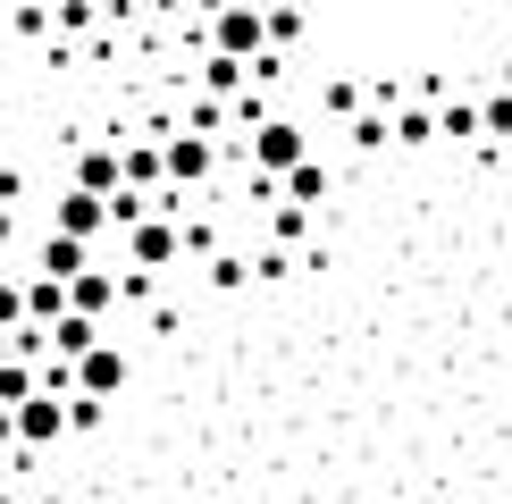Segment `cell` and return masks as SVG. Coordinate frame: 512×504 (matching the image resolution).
Here are the masks:
<instances>
[{
	"label": "cell",
	"instance_id": "cell-28",
	"mask_svg": "<svg viewBox=\"0 0 512 504\" xmlns=\"http://www.w3.org/2000/svg\"><path fill=\"white\" fill-rule=\"evenodd\" d=\"M504 93H512V59H504Z\"/></svg>",
	"mask_w": 512,
	"mask_h": 504
},
{
	"label": "cell",
	"instance_id": "cell-9",
	"mask_svg": "<svg viewBox=\"0 0 512 504\" xmlns=\"http://www.w3.org/2000/svg\"><path fill=\"white\" fill-rule=\"evenodd\" d=\"M110 303H118V278H110V269H93V261H84L76 278H68V311H93V320H101Z\"/></svg>",
	"mask_w": 512,
	"mask_h": 504
},
{
	"label": "cell",
	"instance_id": "cell-17",
	"mask_svg": "<svg viewBox=\"0 0 512 504\" xmlns=\"http://www.w3.org/2000/svg\"><path fill=\"white\" fill-rule=\"evenodd\" d=\"M479 135H496V143H512V93H496V101H479Z\"/></svg>",
	"mask_w": 512,
	"mask_h": 504
},
{
	"label": "cell",
	"instance_id": "cell-29",
	"mask_svg": "<svg viewBox=\"0 0 512 504\" xmlns=\"http://www.w3.org/2000/svg\"><path fill=\"white\" fill-rule=\"evenodd\" d=\"M294 9H311V0H294Z\"/></svg>",
	"mask_w": 512,
	"mask_h": 504
},
{
	"label": "cell",
	"instance_id": "cell-13",
	"mask_svg": "<svg viewBox=\"0 0 512 504\" xmlns=\"http://www.w3.org/2000/svg\"><path fill=\"white\" fill-rule=\"evenodd\" d=\"M59 311H68V278H34V286H26V320H34V328H51Z\"/></svg>",
	"mask_w": 512,
	"mask_h": 504
},
{
	"label": "cell",
	"instance_id": "cell-11",
	"mask_svg": "<svg viewBox=\"0 0 512 504\" xmlns=\"http://www.w3.org/2000/svg\"><path fill=\"white\" fill-rule=\"evenodd\" d=\"M76 185H84V194H118V185H126V177H118V152H110V143H93V152L76 160Z\"/></svg>",
	"mask_w": 512,
	"mask_h": 504
},
{
	"label": "cell",
	"instance_id": "cell-3",
	"mask_svg": "<svg viewBox=\"0 0 512 504\" xmlns=\"http://www.w3.org/2000/svg\"><path fill=\"white\" fill-rule=\"evenodd\" d=\"M303 152H311V135H303L294 118H261V126H252V168H261V177H277V168H294Z\"/></svg>",
	"mask_w": 512,
	"mask_h": 504
},
{
	"label": "cell",
	"instance_id": "cell-2",
	"mask_svg": "<svg viewBox=\"0 0 512 504\" xmlns=\"http://www.w3.org/2000/svg\"><path fill=\"white\" fill-rule=\"evenodd\" d=\"M17 412V446H51V437H68V395L59 387H34L26 404H9Z\"/></svg>",
	"mask_w": 512,
	"mask_h": 504
},
{
	"label": "cell",
	"instance_id": "cell-7",
	"mask_svg": "<svg viewBox=\"0 0 512 504\" xmlns=\"http://www.w3.org/2000/svg\"><path fill=\"white\" fill-rule=\"evenodd\" d=\"M51 227H59V236H84V244H93L101 227H110V210H101V194H84V185H76V194H59Z\"/></svg>",
	"mask_w": 512,
	"mask_h": 504
},
{
	"label": "cell",
	"instance_id": "cell-14",
	"mask_svg": "<svg viewBox=\"0 0 512 504\" xmlns=\"http://www.w3.org/2000/svg\"><path fill=\"white\" fill-rule=\"evenodd\" d=\"M118 177L152 194V185H160V152H152V143H135V152H118Z\"/></svg>",
	"mask_w": 512,
	"mask_h": 504
},
{
	"label": "cell",
	"instance_id": "cell-27",
	"mask_svg": "<svg viewBox=\"0 0 512 504\" xmlns=\"http://www.w3.org/2000/svg\"><path fill=\"white\" fill-rule=\"evenodd\" d=\"M9 227H17V219H9V202H0V244H9Z\"/></svg>",
	"mask_w": 512,
	"mask_h": 504
},
{
	"label": "cell",
	"instance_id": "cell-25",
	"mask_svg": "<svg viewBox=\"0 0 512 504\" xmlns=\"http://www.w3.org/2000/svg\"><path fill=\"white\" fill-rule=\"evenodd\" d=\"M17 34H51V9L42 0H17Z\"/></svg>",
	"mask_w": 512,
	"mask_h": 504
},
{
	"label": "cell",
	"instance_id": "cell-26",
	"mask_svg": "<svg viewBox=\"0 0 512 504\" xmlns=\"http://www.w3.org/2000/svg\"><path fill=\"white\" fill-rule=\"evenodd\" d=\"M9 353H17V328H0V362H9Z\"/></svg>",
	"mask_w": 512,
	"mask_h": 504
},
{
	"label": "cell",
	"instance_id": "cell-21",
	"mask_svg": "<svg viewBox=\"0 0 512 504\" xmlns=\"http://www.w3.org/2000/svg\"><path fill=\"white\" fill-rule=\"evenodd\" d=\"M17 320H26V286L0 278V328H17Z\"/></svg>",
	"mask_w": 512,
	"mask_h": 504
},
{
	"label": "cell",
	"instance_id": "cell-15",
	"mask_svg": "<svg viewBox=\"0 0 512 504\" xmlns=\"http://www.w3.org/2000/svg\"><path fill=\"white\" fill-rule=\"evenodd\" d=\"M34 387H42V378H34L26 362H17V353H9V362H0V404H26Z\"/></svg>",
	"mask_w": 512,
	"mask_h": 504
},
{
	"label": "cell",
	"instance_id": "cell-23",
	"mask_svg": "<svg viewBox=\"0 0 512 504\" xmlns=\"http://www.w3.org/2000/svg\"><path fill=\"white\" fill-rule=\"evenodd\" d=\"M353 143H361V152H378V143H395V135H387V118L370 110V118H353Z\"/></svg>",
	"mask_w": 512,
	"mask_h": 504
},
{
	"label": "cell",
	"instance_id": "cell-12",
	"mask_svg": "<svg viewBox=\"0 0 512 504\" xmlns=\"http://www.w3.org/2000/svg\"><path fill=\"white\" fill-rule=\"evenodd\" d=\"M84 261H93V252H84V236H59V227L42 236V278H76Z\"/></svg>",
	"mask_w": 512,
	"mask_h": 504
},
{
	"label": "cell",
	"instance_id": "cell-10",
	"mask_svg": "<svg viewBox=\"0 0 512 504\" xmlns=\"http://www.w3.org/2000/svg\"><path fill=\"white\" fill-rule=\"evenodd\" d=\"M277 185H286V202H303V210H311V202H328V168H319L311 152L294 160V168H277Z\"/></svg>",
	"mask_w": 512,
	"mask_h": 504
},
{
	"label": "cell",
	"instance_id": "cell-8",
	"mask_svg": "<svg viewBox=\"0 0 512 504\" xmlns=\"http://www.w3.org/2000/svg\"><path fill=\"white\" fill-rule=\"evenodd\" d=\"M93 336H101V320H93V311H59V320H51V328H42V345H51V353H59V362H76V353H84V345H93Z\"/></svg>",
	"mask_w": 512,
	"mask_h": 504
},
{
	"label": "cell",
	"instance_id": "cell-22",
	"mask_svg": "<svg viewBox=\"0 0 512 504\" xmlns=\"http://www.w3.org/2000/svg\"><path fill=\"white\" fill-rule=\"evenodd\" d=\"M51 26H68V34H84V26H93V0H59V9H51Z\"/></svg>",
	"mask_w": 512,
	"mask_h": 504
},
{
	"label": "cell",
	"instance_id": "cell-24",
	"mask_svg": "<svg viewBox=\"0 0 512 504\" xmlns=\"http://www.w3.org/2000/svg\"><path fill=\"white\" fill-rule=\"evenodd\" d=\"M93 420H101V395L76 387V395H68V429H93Z\"/></svg>",
	"mask_w": 512,
	"mask_h": 504
},
{
	"label": "cell",
	"instance_id": "cell-18",
	"mask_svg": "<svg viewBox=\"0 0 512 504\" xmlns=\"http://www.w3.org/2000/svg\"><path fill=\"white\" fill-rule=\"evenodd\" d=\"M261 26H269V42H294V34H303V9L277 0V9H261Z\"/></svg>",
	"mask_w": 512,
	"mask_h": 504
},
{
	"label": "cell",
	"instance_id": "cell-1",
	"mask_svg": "<svg viewBox=\"0 0 512 504\" xmlns=\"http://www.w3.org/2000/svg\"><path fill=\"white\" fill-rule=\"evenodd\" d=\"M210 51H227V59H252V51H269V26H261V9H252V0H219V17H210Z\"/></svg>",
	"mask_w": 512,
	"mask_h": 504
},
{
	"label": "cell",
	"instance_id": "cell-6",
	"mask_svg": "<svg viewBox=\"0 0 512 504\" xmlns=\"http://www.w3.org/2000/svg\"><path fill=\"white\" fill-rule=\"evenodd\" d=\"M160 177L168 185H202L210 177V135H168L160 143Z\"/></svg>",
	"mask_w": 512,
	"mask_h": 504
},
{
	"label": "cell",
	"instance_id": "cell-19",
	"mask_svg": "<svg viewBox=\"0 0 512 504\" xmlns=\"http://www.w3.org/2000/svg\"><path fill=\"white\" fill-rule=\"evenodd\" d=\"M244 84V59H227V51H210V93H236Z\"/></svg>",
	"mask_w": 512,
	"mask_h": 504
},
{
	"label": "cell",
	"instance_id": "cell-5",
	"mask_svg": "<svg viewBox=\"0 0 512 504\" xmlns=\"http://www.w3.org/2000/svg\"><path fill=\"white\" fill-rule=\"evenodd\" d=\"M126 244H135V269H168L185 252V227H168V219H152V210H143L135 227H126Z\"/></svg>",
	"mask_w": 512,
	"mask_h": 504
},
{
	"label": "cell",
	"instance_id": "cell-20",
	"mask_svg": "<svg viewBox=\"0 0 512 504\" xmlns=\"http://www.w3.org/2000/svg\"><path fill=\"white\" fill-rule=\"evenodd\" d=\"M269 227H277V244H294V236H303V202H277Z\"/></svg>",
	"mask_w": 512,
	"mask_h": 504
},
{
	"label": "cell",
	"instance_id": "cell-4",
	"mask_svg": "<svg viewBox=\"0 0 512 504\" xmlns=\"http://www.w3.org/2000/svg\"><path fill=\"white\" fill-rule=\"evenodd\" d=\"M68 378H76L84 395H101V404H110V395L126 387V353H118V345H101V336H93V345H84L76 362H68Z\"/></svg>",
	"mask_w": 512,
	"mask_h": 504
},
{
	"label": "cell",
	"instance_id": "cell-16",
	"mask_svg": "<svg viewBox=\"0 0 512 504\" xmlns=\"http://www.w3.org/2000/svg\"><path fill=\"white\" fill-rule=\"evenodd\" d=\"M437 135L471 143V135H479V110H471V101H445V110H437Z\"/></svg>",
	"mask_w": 512,
	"mask_h": 504
}]
</instances>
